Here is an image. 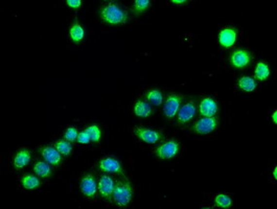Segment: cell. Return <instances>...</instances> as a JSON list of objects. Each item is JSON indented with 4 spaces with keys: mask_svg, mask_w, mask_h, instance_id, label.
<instances>
[{
    "mask_svg": "<svg viewBox=\"0 0 277 209\" xmlns=\"http://www.w3.org/2000/svg\"><path fill=\"white\" fill-rule=\"evenodd\" d=\"M77 142L81 143V144H88V143L91 142V140H90V137L85 130L80 132L79 133L78 138H77Z\"/></svg>",
    "mask_w": 277,
    "mask_h": 209,
    "instance_id": "obj_28",
    "label": "cell"
},
{
    "mask_svg": "<svg viewBox=\"0 0 277 209\" xmlns=\"http://www.w3.org/2000/svg\"><path fill=\"white\" fill-rule=\"evenodd\" d=\"M99 18L103 23L111 26H119L126 24L130 15L123 6L116 1L104 2L99 9Z\"/></svg>",
    "mask_w": 277,
    "mask_h": 209,
    "instance_id": "obj_1",
    "label": "cell"
},
{
    "mask_svg": "<svg viewBox=\"0 0 277 209\" xmlns=\"http://www.w3.org/2000/svg\"><path fill=\"white\" fill-rule=\"evenodd\" d=\"M20 183L26 191H35L41 186V180L37 175L34 174L25 173L23 176L20 178Z\"/></svg>",
    "mask_w": 277,
    "mask_h": 209,
    "instance_id": "obj_18",
    "label": "cell"
},
{
    "mask_svg": "<svg viewBox=\"0 0 277 209\" xmlns=\"http://www.w3.org/2000/svg\"><path fill=\"white\" fill-rule=\"evenodd\" d=\"M199 112L202 117L216 116L219 112V104L209 96L203 97L199 104Z\"/></svg>",
    "mask_w": 277,
    "mask_h": 209,
    "instance_id": "obj_14",
    "label": "cell"
},
{
    "mask_svg": "<svg viewBox=\"0 0 277 209\" xmlns=\"http://www.w3.org/2000/svg\"><path fill=\"white\" fill-rule=\"evenodd\" d=\"M274 178L277 179V167H275V170H274Z\"/></svg>",
    "mask_w": 277,
    "mask_h": 209,
    "instance_id": "obj_32",
    "label": "cell"
},
{
    "mask_svg": "<svg viewBox=\"0 0 277 209\" xmlns=\"http://www.w3.org/2000/svg\"><path fill=\"white\" fill-rule=\"evenodd\" d=\"M134 114L139 118H149L153 116L154 110L152 108V104L147 101L138 100L134 104Z\"/></svg>",
    "mask_w": 277,
    "mask_h": 209,
    "instance_id": "obj_16",
    "label": "cell"
},
{
    "mask_svg": "<svg viewBox=\"0 0 277 209\" xmlns=\"http://www.w3.org/2000/svg\"><path fill=\"white\" fill-rule=\"evenodd\" d=\"M238 87L245 92H252L258 87V83L252 76H241L238 79Z\"/></svg>",
    "mask_w": 277,
    "mask_h": 209,
    "instance_id": "obj_22",
    "label": "cell"
},
{
    "mask_svg": "<svg viewBox=\"0 0 277 209\" xmlns=\"http://www.w3.org/2000/svg\"><path fill=\"white\" fill-rule=\"evenodd\" d=\"M34 173L40 178L43 179H48L52 176V165L46 162L45 160L42 161V160H37L36 163L34 165Z\"/></svg>",
    "mask_w": 277,
    "mask_h": 209,
    "instance_id": "obj_19",
    "label": "cell"
},
{
    "mask_svg": "<svg viewBox=\"0 0 277 209\" xmlns=\"http://www.w3.org/2000/svg\"><path fill=\"white\" fill-rule=\"evenodd\" d=\"M238 30L237 27H225L219 33V42L223 48H230L237 41Z\"/></svg>",
    "mask_w": 277,
    "mask_h": 209,
    "instance_id": "obj_15",
    "label": "cell"
},
{
    "mask_svg": "<svg viewBox=\"0 0 277 209\" xmlns=\"http://www.w3.org/2000/svg\"><path fill=\"white\" fill-rule=\"evenodd\" d=\"M181 151V145L180 142L176 139H172L168 140L154 149V155L159 160H170L173 158H176Z\"/></svg>",
    "mask_w": 277,
    "mask_h": 209,
    "instance_id": "obj_4",
    "label": "cell"
},
{
    "mask_svg": "<svg viewBox=\"0 0 277 209\" xmlns=\"http://www.w3.org/2000/svg\"><path fill=\"white\" fill-rule=\"evenodd\" d=\"M53 146L59 151L60 154L62 156H64L65 158L70 157L72 154V152H73L72 142L66 140L65 138L59 139V140H57L53 143Z\"/></svg>",
    "mask_w": 277,
    "mask_h": 209,
    "instance_id": "obj_21",
    "label": "cell"
},
{
    "mask_svg": "<svg viewBox=\"0 0 277 209\" xmlns=\"http://www.w3.org/2000/svg\"><path fill=\"white\" fill-rule=\"evenodd\" d=\"M214 204L220 208H230L232 206V199L229 194L219 193L216 196V199H214Z\"/></svg>",
    "mask_w": 277,
    "mask_h": 209,
    "instance_id": "obj_26",
    "label": "cell"
},
{
    "mask_svg": "<svg viewBox=\"0 0 277 209\" xmlns=\"http://www.w3.org/2000/svg\"><path fill=\"white\" fill-rule=\"evenodd\" d=\"M171 3L176 5H185L189 3V1H186V0H172Z\"/></svg>",
    "mask_w": 277,
    "mask_h": 209,
    "instance_id": "obj_30",
    "label": "cell"
},
{
    "mask_svg": "<svg viewBox=\"0 0 277 209\" xmlns=\"http://www.w3.org/2000/svg\"><path fill=\"white\" fill-rule=\"evenodd\" d=\"M66 4L68 5V8H70L74 11H77L80 6L82 5V1L81 0H67Z\"/></svg>",
    "mask_w": 277,
    "mask_h": 209,
    "instance_id": "obj_29",
    "label": "cell"
},
{
    "mask_svg": "<svg viewBox=\"0 0 277 209\" xmlns=\"http://www.w3.org/2000/svg\"><path fill=\"white\" fill-rule=\"evenodd\" d=\"M33 159V152L27 148L19 149L13 157V165L16 171L23 170L26 165H29Z\"/></svg>",
    "mask_w": 277,
    "mask_h": 209,
    "instance_id": "obj_13",
    "label": "cell"
},
{
    "mask_svg": "<svg viewBox=\"0 0 277 209\" xmlns=\"http://www.w3.org/2000/svg\"><path fill=\"white\" fill-rule=\"evenodd\" d=\"M219 124L220 121L217 115L212 117H201L192 123L190 130L196 135H207L211 133V132L217 131Z\"/></svg>",
    "mask_w": 277,
    "mask_h": 209,
    "instance_id": "obj_5",
    "label": "cell"
},
{
    "mask_svg": "<svg viewBox=\"0 0 277 209\" xmlns=\"http://www.w3.org/2000/svg\"><path fill=\"white\" fill-rule=\"evenodd\" d=\"M94 169L102 174H109V175L116 176L126 175L124 174V167L122 166L121 162L119 159L112 156H107L100 159L94 164Z\"/></svg>",
    "mask_w": 277,
    "mask_h": 209,
    "instance_id": "obj_3",
    "label": "cell"
},
{
    "mask_svg": "<svg viewBox=\"0 0 277 209\" xmlns=\"http://www.w3.org/2000/svg\"><path fill=\"white\" fill-rule=\"evenodd\" d=\"M134 197V187L126 175L115 179L112 203L117 207L126 208L132 202Z\"/></svg>",
    "mask_w": 277,
    "mask_h": 209,
    "instance_id": "obj_2",
    "label": "cell"
},
{
    "mask_svg": "<svg viewBox=\"0 0 277 209\" xmlns=\"http://www.w3.org/2000/svg\"><path fill=\"white\" fill-rule=\"evenodd\" d=\"M133 135L148 144H156L159 141H162L165 138V135L162 132L142 127V125H135L133 128Z\"/></svg>",
    "mask_w": 277,
    "mask_h": 209,
    "instance_id": "obj_6",
    "label": "cell"
},
{
    "mask_svg": "<svg viewBox=\"0 0 277 209\" xmlns=\"http://www.w3.org/2000/svg\"><path fill=\"white\" fill-rule=\"evenodd\" d=\"M253 57L251 52L244 50V48H238L234 50L229 55L230 65L235 69H244L252 64Z\"/></svg>",
    "mask_w": 277,
    "mask_h": 209,
    "instance_id": "obj_9",
    "label": "cell"
},
{
    "mask_svg": "<svg viewBox=\"0 0 277 209\" xmlns=\"http://www.w3.org/2000/svg\"><path fill=\"white\" fill-rule=\"evenodd\" d=\"M272 122H273L274 124L277 123V111L276 110L274 111L273 114H272Z\"/></svg>",
    "mask_w": 277,
    "mask_h": 209,
    "instance_id": "obj_31",
    "label": "cell"
},
{
    "mask_svg": "<svg viewBox=\"0 0 277 209\" xmlns=\"http://www.w3.org/2000/svg\"><path fill=\"white\" fill-rule=\"evenodd\" d=\"M197 114V102L193 99H190L185 102L178 111L177 125L184 127L190 123Z\"/></svg>",
    "mask_w": 277,
    "mask_h": 209,
    "instance_id": "obj_8",
    "label": "cell"
},
{
    "mask_svg": "<svg viewBox=\"0 0 277 209\" xmlns=\"http://www.w3.org/2000/svg\"><path fill=\"white\" fill-rule=\"evenodd\" d=\"M114 185H115V180L113 179L112 176L109 175V174H103V175L100 177L98 191L100 192L101 198L109 202V203H112Z\"/></svg>",
    "mask_w": 277,
    "mask_h": 209,
    "instance_id": "obj_11",
    "label": "cell"
},
{
    "mask_svg": "<svg viewBox=\"0 0 277 209\" xmlns=\"http://www.w3.org/2000/svg\"><path fill=\"white\" fill-rule=\"evenodd\" d=\"M144 100L155 107H160L163 103V93L157 88H151L143 94Z\"/></svg>",
    "mask_w": 277,
    "mask_h": 209,
    "instance_id": "obj_20",
    "label": "cell"
},
{
    "mask_svg": "<svg viewBox=\"0 0 277 209\" xmlns=\"http://www.w3.org/2000/svg\"><path fill=\"white\" fill-rule=\"evenodd\" d=\"M79 135V132H78V128L75 127H68L67 130L65 131L64 133V138L66 140L70 141V142H75L77 141V138Z\"/></svg>",
    "mask_w": 277,
    "mask_h": 209,
    "instance_id": "obj_27",
    "label": "cell"
},
{
    "mask_svg": "<svg viewBox=\"0 0 277 209\" xmlns=\"http://www.w3.org/2000/svg\"><path fill=\"white\" fill-rule=\"evenodd\" d=\"M150 0H135L134 4L132 5V8H131V11H132L135 17H139L150 9Z\"/></svg>",
    "mask_w": 277,
    "mask_h": 209,
    "instance_id": "obj_25",
    "label": "cell"
},
{
    "mask_svg": "<svg viewBox=\"0 0 277 209\" xmlns=\"http://www.w3.org/2000/svg\"><path fill=\"white\" fill-rule=\"evenodd\" d=\"M69 37H70V40L73 43L77 45H79L85 38V31L80 24L77 17H75L74 21L70 24V27H69Z\"/></svg>",
    "mask_w": 277,
    "mask_h": 209,
    "instance_id": "obj_17",
    "label": "cell"
},
{
    "mask_svg": "<svg viewBox=\"0 0 277 209\" xmlns=\"http://www.w3.org/2000/svg\"><path fill=\"white\" fill-rule=\"evenodd\" d=\"M38 153L43 157L46 162L50 163L53 167H60L63 163L64 156H62L59 151L51 144L41 145L38 148Z\"/></svg>",
    "mask_w": 277,
    "mask_h": 209,
    "instance_id": "obj_12",
    "label": "cell"
},
{
    "mask_svg": "<svg viewBox=\"0 0 277 209\" xmlns=\"http://www.w3.org/2000/svg\"><path fill=\"white\" fill-rule=\"evenodd\" d=\"M184 96L182 94L178 93H170L166 96V100L163 104V115L165 116L166 120L172 121L174 120L175 116L178 114V111L181 107L183 103Z\"/></svg>",
    "mask_w": 277,
    "mask_h": 209,
    "instance_id": "obj_7",
    "label": "cell"
},
{
    "mask_svg": "<svg viewBox=\"0 0 277 209\" xmlns=\"http://www.w3.org/2000/svg\"><path fill=\"white\" fill-rule=\"evenodd\" d=\"M254 76L255 79L260 81H266L270 76V67L268 63L265 61H260L258 65L255 67L254 70Z\"/></svg>",
    "mask_w": 277,
    "mask_h": 209,
    "instance_id": "obj_23",
    "label": "cell"
},
{
    "mask_svg": "<svg viewBox=\"0 0 277 209\" xmlns=\"http://www.w3.org/2000/svg\"><path fill=\"white\" fill-rule=\"evenodd\" d=\"M85 131L88 133L89 137H90V140L93 143H100L102 141V138H103V132L100 128L99 124L96 123H92L88 125V127L85 128Z\"/></svg>",
    "mask_w": 277,
    "mask_h": 209,
    "instance_id": "obj_24",
    "label": "cell"
},
{
    "mask_svg": "<svg viewBox=\"0 0 277 209\" xmlns=\"http://www.w3.org/2000/svg\"><path fill=\"white\" fill-rule=\"evenodd\" d=\"M98 180L94 174L86 173L80 179V191L88 199H94L98 193Z\"/></svg>",
    "mask_w": 277,
    "mask_h": 209,
    "instance_id": "obj_10",
    "label": "cell"
}]
</instances>
